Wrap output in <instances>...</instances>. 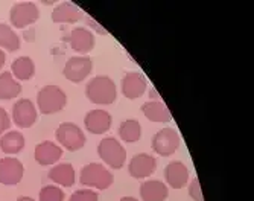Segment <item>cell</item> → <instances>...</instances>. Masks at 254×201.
Returning a JSON list of instances; mask_svg holds the SVG:
<instances>
[{
	"instance_id": "obj_17",
	"label": "cell",
	"mask_w": 254,
	"mask_h": 201,
	"mask_svg": "<svg viewBox=\"0 0 254 201\" xmlns=\"http://www.w3.org/2000/svg\"><path fill=\"white\" fill-rule=\"evenodd\" d=\"M49 180L54 182L57 186H63V188H70L75 183V169L70 163H57L52 166V169H49Z\"/></svg>"
},
{
	"instance_id": "obj_26",
	"label": "cell",
	"mask_w": 254,
	"mask_h": 201,
	"mask_svg": "<svg viewBox=\"0 0 254 201\" xmlns=\"http://www.w3.org/2000/svg\"><path fill=\"white\" fill-rule=\"evenodd\" d=\"M64 198H65L64 191L57 185L44 186V188H41V191L38 194L40 201H64Z\"/></svg>"
},
{
	"instance_id": "obj_34",
	"label": "cell",
	"mask_w": 254,
	"mask_h": 201,
	"mask_svg": "<svg viewBox=\"0 0 254 201\" xmlns=\"http://www.w3.org/2000/svg\"><path fill=\"white\" fill-rule=\"evenodd\" d=\"M119 201H140V200H137V198H134V197H124V198H121Z\"/></svg>"
},
{
	"instance_id": "obj_15",
	"label": "cell",
	"mask_w": 254,
	"mask_h": 201,
	"mask_svg": "<svg viewBox=\"0 0 254 201\" xmlns=\"http://www.w3.org/2000/svg\"><path fill=\"white\" fill-rule=\"evenodd\" d=\"M68 41H70V48L84 55V54H88L90 51H93L95 44H96V40H95V34L85 29V28H75L72 32H70V37H68Z\"/></svg>"
},
{
	"instance_id": "obj_2",
	"label": "cell",
	"mask_w": 254,
	"mask_h": 201,
	"mask_svg": "<svg viewBox=\"0 0 254 201\" xmlns=\"http://www.w3.org/2000/svg\"><path fill=\"white\" fill-rule=\"evenodd\" d=\"M67 104V96L61 87L49 84L40 88L37 95V107L43 115H55Z\"/></svg>"
},
{
	"instance_id": "obj_32",
	"label": "cell",
	"mask_w": 254,
	"mask_h": 201,
	"mask_svg": "<svg viewBox=\"0 0 254 201\" xmlns=\"http://www.w3.org/2000/svg\"><path fill=\"white\" fill-rule=\"evenodd\" d=\"M149 98H151V101H160V96H158L155 88H151L149 90Z\"/></svg>"
},
{
	"instance_id": "obj_21",
	"label": "cell",
	"mask_w": 254,
	"mask_h": 201,
	"mask_svg": "<svg viewBox=\"0 0 254 201\" xmlns=\"http://www.w3.org/2000/svg\"><path fill=\"white\" fill-rule=\"evenodd\" d=\"M25 145H26L25 136H23L20 131L14 130V131H8L0 136V149L8 155L18 154L20 151H23Z\"/></svg>"
},
{
	"instance_id": "obj_13",
	"label": "cell",
	"mask_w": 254,
	"mask_h": 201,
	"mask_svg": "<svg viewBox=\"0 0 254 201\" xmlns=\"http://www.w3.org/2000/svg\"><path fill=\"white\" fill-rule=\"evenodd\" d=\"M34 155L38 165L52 166V165H57V162L63 157V148L52 140H44L35 146Z\"/></svg>"
},
{
	"instance_id": "obj_33",
	"label": "cell",
	"mask_w": 254,
	"mask_h": 201,
	"mask_svg": "<svg viewBox=\"0 0 254 201\" xmlns=\"http://www.w3.org/2000/svg\"><path fill=\"white\" fill-rule=\"evenodd\" d=\"M15 201H35L34 198H31V197H18Z\"/></svg>"
},
{
	"instance_id": "obj_16",
	"label": "cell",
	"mask_w": 254,
	"mask_h": 201,
	"mask_svg": "<svg viewBox=\"0 0 254 201\" xmlns=\"http://www.w3.org/2000/svg\"><path fill=\"white\" fill-rule=\"evenodd\" d=\"M166 183L174 189H181L189 183V169L183 162H171L165 168Z\"/></svg>"
},
{
	"instance_id": "obj_14",
	"label": "cell",
	"mask_w": 254,
	"mask_h": 201,
	"mask_svg": "<svg viewBox=\"0 0 254 201\" xmlns=\"http://www.w3.org/2000/svg\"><path fill=\"white\" fill-rule=\"evenodd\" d=\"M122 93L128 99H137L146 92V78L138 72H129L122 79Z\"/></svg>"
},
{
	"instance_id": "obj_9",
	"label": "cell",
	"mask_w": 254,
	"mask_h": 201,
	"mask_svg": "<svg viewBox=\"0 0 254 201\" xmlns=\"http://www.w3.org/2000/svg\"><path fill=\"white\" fill-rule=\"evenodd\" d=\"M38 118V111L34 102L28 98H21L12 105V121L18 128H31Z\"/></svg>"
},
{
	"instance_id": "obj_23",
	"label": "cell",
	"mask_w": 254,
	"mask_h": 201,
	"mask_svg": "<svg viewBox=\"0 0 254 201\" xmlns=\"http://www.w3.org/2000/svg\"><path fill=\"white\" fill-rule=\"evenodd\" d=\"M21 93V84L12 76L11 72L0 73V99H14Z\"/></svg>"
},
{
	"instance_id": "obj_20",
	"label": "cell",
	"mask_w": 254,
	"mask_h": 201,
	"mask_svg": "<svg viewBox=\"0 0 254 201\" xmlns=\"http://www.w3.org/2000/svg\"><path fill=\"white\" fill-rule=\"evenodd\" d=\"M142 111L151 122H171L172 115L166 104L161 101H148L142 105Z\"/></svg>"
},
{
	"instance_id": "obj_7",
	"label": "cell",
	"mask_w": 254,
	"mask_h": 201,
	"mask_svg": "<svg viewBox=\"0 0 254 201\" xmlns=\"http://www.w3.org/2000/svg\"><path fill=\"white\" fill-rule=\"evenodd\" d=\"M181 145L180 134L174 128H161L152 137V149L161 155V157H169Z\"/></svg>"
},
{
	"instance_id": "obj_6",
	"label": "cell",
	"mask_w": 254,
	"mask_h": 201,
	"mask_svg": "<svg viewBox=\"0 0 254 201\" xmlns=\"http://www.w3.org/2000/svg\"><path fill=\"white\" fill-rule=\"evenodd\" d=\"M40 17V9L34 2H17L9 12L11 25L17 29H25L34 25Z\"/></svg>"
},
{
	"instance_id": "obj_19",
	"label": "cell",
	"mask_w": 254,
	"mask_h": 201,
	"mask_svg": "<svg viewBox=\"0 0 254 201\" xmlns=\"http://www.w3.org/2000/svg\"><path fill=\"white\" fill-rule=\"evenodd\" d=\"M142 201H165L169 197L166 183L160 180H146L140 185Z\"/></svg>"
},
{
	"instance_id": "obj_29",
	"label": "cell",
	"mask_w": 254,
	"mask_h": 201,
	"mask_svg": "<svg viewBox=\"0 0 254 201\" xmlns=\"http://www.w3.org/2000/svg\"><path fill=\"white\" fill-rule=\"evenodd\" d=\"M11 127V118L8 115V111L5 108L0 107V136L5 134Z\"/></svg>"
},
{
	"instance_id": "obj_28",
	"label": "cell",
	"mask_w": 254,
	"mask_h": 201,
	"mask_svg": "<svg viewBox=\"0 0 254 201\" xmlns=\"http://www.w3.org/2000/svg\"><path fill=\"white\" fill-rule=\"evenodd\" d=\"M189 197L193 201H204V195H202V189H201L198 177H195L189 185Z\"/></svg>"
},
{
	"instance_id": "obj_1",
	"label": "cell",
	"mask_w": 254,
	"mask_h": 201,
	"mask_svg": "<svg viewBox=\"0 0 254 201\" xmlns=\"http://www.w3.org/2000/svg\"><path fill=\"white\" fill-rule=\"evenodd\" d=\"M85 96L96 105H110L118 98V87L110 76L99 75L87 82Z\"/></svg>"
},
{
	"instance_id": "obj_18",
	"label": "cell",
	"mask_w": 254,
	"mask_h": 201,
	"mask_svg": "<svg viewBox=\"0 0 254 201\" xmlns=\"http://www.w3.org/2000/svg\"><path fill=\"white\" fill-rule=\"evenodd\" d=\"M82 17V11L72 2H63L52 11L54 23H76Z\"/></svg>"
},
{
	"instance_id": "obj_27",
	"label": "cell",
	"mask_w": 254,
	"mask_h": 201,
	"mask_svg": "<svg viewBox=\"0 0 254 201\" xmlns=\"http://www.w3.org/2000/svg\"><path fill=\"white\" fill-rule=\"evenodd\" d=\"M99 195L93 189H78L70 195L68 201H98Z\"/></svg>"
},
{
	"instance_id": "obj_25",
	"label": "cell",
	"mask_w": 254,
	"mask_h": 201,
	"mask_svg": "<svg viewBox=\"0 0 254 201\" xmlns=\"http://www.w3.org/2000/svg\"><path fill=\"white\" fill-rule=\"evenodd\" d=\"M0 49L8 52H15L20 49V37L6 23H0Z\"/></svg>"
},
{
	"instance_id": "obj_30",
	"label": "cell",
	"mask_w": 254,
	"mask_h": 201,
	"mask_svg": "<svg viewBox=\"0 0 254 201\" xmlns=\"http://www.w3.org/2000/svg\"><path fill=\"white\" fill-rule=\"evenodd\" d=\"M85 20L88 21V26H91V28H96V29H98L99 32H102V34H107V32H105V31H104V29H102V28H101V26H99V25H98L96 21H95L93 18H91V17L85 15Z\"/></svg>"
},
{
	"instance_id": "obj_3",
	"label": "cell",
	"mask_w": 254,
	"mask_h": 201,
	"mask_svg": "<svg viewBox=\"0 0 254 201\" xmlns=\"http://www.w3.org/2000/svg\"><path fill=\"white\" fill-rule=\"evenodd\" d=\"M79 182L84 186L95 188L98 191H105L113 185L114 175L101 163H88L81 169Z\"/></svg>"
},
{
	"instance_id": "obj_10",
	"label": "cell",
	"mask_w": 254,
	"mask_h": 201,
	"mask_svg": "<svg viewBox=\"0 0 254 201\" xmlns=\"http://www.w3.org/2000/svg\"><path fill=\"white\" fill-rule=\"evenodd\" d=\"M157 169V159L151 154L142 152V154H135L134 157L129 160L128 165V172L132 178L137 180H142V178L151 177Z\"/></svg>"
},
{
	"instance_id": "obj_31",
	"label": "cell",
	"mask_w": 254,
	"mask_h": 201,
	"mask_svg": "<svg viewBox=\"0 0 254 201\" xmlns=\"http://www.w3.org/2000/svg\"><path fill=\"white\" fill-rule=\"evenodd\" d=\"M5 61H6V52L0 49V70H2V67L5 66Z\"/></svg>"
},
{
	"instance_id": "obj_24",
	"label": "cell",
	"mask_w": 254,
	"mask_h": 201,
	"mask_svg": "<svg viewBox=\"0 0 254 201\" xmlns=\"http://www.w3.org/2000/svg\"><path fill=\"white\" fill-rule=\"evenodd\" d=\"M119 137L127 143H135L142 137V125L137 119H127L119 127Z\"/></svg>"
},
{
	"instance_id": "obj_11",
	"label": "cell",
	"mask_w": 254,
	"mask_h": 201,
	"mask_svg": "<svg viewBox=\"0 0 254 201\" xmlns=\"http://www.w3.org/2000/svg\"><path fill=\"white\" fill-rule=\"evenodd\" d=\"M25 166L15 157L0 159V183L5 186H15L21 182Z\"/></svg>"
},
{
	"instance_id": "obj_4",
	"label": "cell",
	"mask_w": 254,
	"mask_h": 201,
	"mask_svg": "<svg viewBox=\"0 0 254 201\" xmlns=\"http://www.w3.org/2000/svg\"><path fill=\"white\" fill-rule=\"evenodd\" d=\"M99 157L111 169H121L127 162V149L114 137H105L98 145Z\"/></svg>"
},
{
	"instance_id": "obj_8",
	"label": "cell",
	"mask_w": 254,
	"mask_h": 201,
	"mask_svg": "<svg viewBox=\"0 0 254 201\" xmlns=\"http://www.w3.org/2000/svg\"><path fill=\"white\" fill-rule=\"evenodd\" d=\"M91 69H93V61L85 55H79V57L68 58L64 64L63 72L68 81L78 84L91 73Z\"/></svg>"
},
{
	"instance_id": "obj_5",
	"label": "cell",
	"mask_w": 254,
	"mask_h": 201,
	"mask_svg": "<svg viewBox=\"0 0 254 201\" xmlns=\"http://www.w3.org/2000/svg\"><path fill=\"white\" fill-rule=\"evenodd\" d=\"M55 136L60 145H63L67 151H78L81 148H84L87 137L84 131L81 130V127H78L73 122H63L57 131Z\"/></svg>"
},
{
	"instance_id": "obj_22",
	"label": "cell",
	"mask_w": 254,
	"mask_h": 201,
	"mask_svg": "<svg viewBox=\"0 0 254 201\" xmlns=\"http://www.w3.org/2000/svg\"><path fill=\"white\" fill-rule=\"evenodd\" d=\"M12 76L20 81H29L35 75V63L31 57H18L11 64Z\"/></svg>"
},
{
	"instance_id": "obj_12",
	"label": "cell",
	"mask_w": 254,
	"mask_h": 201,
	"mask_svg": "<svg viewBox=\"0 0 254 201\" xmlns=\"http://www.w3.org/2000/svg\"><path fill=\"white\" fill-rule=\"evenodd\" d=\"M111 124H113L111 115L107 110H102V108H96V110L88 111L84 118V125H85L87 131L91 134L107 133L111 128Z\"/></svg>"
}]
</instances>
